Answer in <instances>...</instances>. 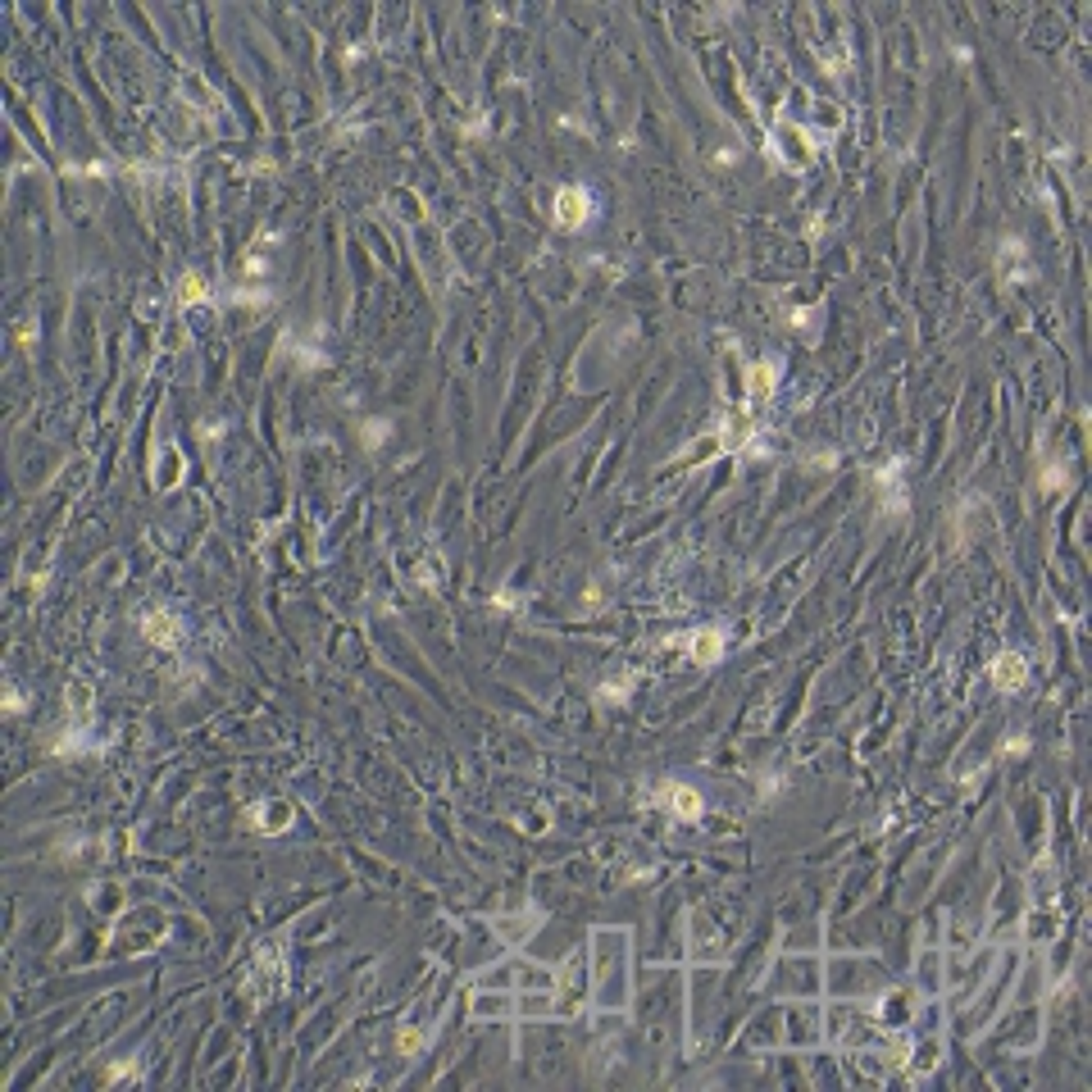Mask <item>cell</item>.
Wrapping results in <instances>:
<instances>
[{
  "label": "cell",
  "instance_id": "8992f818",
  "mask_svg": "<svg viewBox=\"0 0 1092 1092\" xmlns=\"http://www.w3.org/2000/svg\"><path fill=\"white\" fill-rule=\"evenodd\" d=\"M665 796H670V811L679 815V820H701V811H706V801H701V792L697 787H688V783H670L665 787Z\"/></svg>",
  "mask_w": 1092,
  "mask_h": 1092
},
{
  "label": "cell",
  "instance_id": "7c38bea8",
  "mask_svg": "<svg viewBox=\"0 0 1092 1092\" xmlns=\"http://www.w3.org/2000/svg\"><path fill=\"white\" fill-rule=\"evenodd\" d=\"M419 1043H423V1034H419V1029H405V1034L396 1038V1047H401L405 1056H410V1052H419Z\"/></svg>",
  "mask_w": 1092,
  "mask_h": 1092
},
{
  "label": "cell",
  "instance_id": "9c48e42d",
  "mask_svg": "<svg viewBox=\"0 0 1092 1092\" xmlns=\"http://www.w3.org/2000/svg\"><path fill=\"white\" fill-rule=\"evenodd\" d=\"M178 297H182V306H205V301H209V287H205L200 273H187V278L178 282Z\"/></svg>",
  "mask_w": 1092,
  "mask_h": 1092
},
{
  "label": "cell",
  "instance_id": "4fadbf2b",
  "mask_svg": "<svg viewBox=\"0 0 1092 1092\" xmlns=\"http://www.w3.org/2000/svg\"><path fill=\"white\" fill-rule=\"evenodd\" d=\"M1025 751H1029V738H1010L1006 742V756H1025Z\"/></svg>",
  "mask_w": 1092,
  "mask_h": 1092
},
{
  "label": "cell",
  "instance_id": "277c9868",
  "mask_svg": "<svg viewBox=\"0 0 1092 1092\" xmlns=\"http://www.w3.org/2000/svg\"><path fill=\"white\" fill-rule=\"evenodd\" d=\"M683 646L692 651V661H697V665H715L719 655H724V633H719V628H697V633L683 637Z\"/></svg>",
  "mask_w": 1092,
  "mask_h": 1092
},
{
  "label": "cell",
  "instance_id": "ba28073f",
  "mask_svg": "<svg viewBox=\"0 0 1092 1092\" xmlns=\"http://www.w3.org/2000/svg\"><path fill=\"white\" fill-rule=\"evenodd\" d=\"M246 824H255V829H269V833H278V829H287V824H291V811L282 806V801H269V806H255V811H246Z\"/></svg>",
  "mask_w": 1092,
  "mask_h": 1092
},
{
  "label": "cell",
  "instance_id": "6da1fadb",
  "mask_svg": "<svg viewBox=\"0 0 1092 1092\" xmlns=\"http://www.w3.org/2000/svg\"><path fill=\"white\" fill-rule=\"evenodd\" d=\"M588 214H592V196L582 191V187H560V191H555V224H560V228L588 224Z\"/></svg>",
  "mask_w": 1092,
  "mask_h": 1092
},
{
  "label": "cell",
  "instance_id": "5b68a950",
  "mask_svg": "<svg viewBox=\"0 0 1092 1092\" xmlns=\"http://www.w3.org/2000/svg\"><path fill=\"white\" fill-rule=\"evenodd\" d=\"M747 437H756L747 410H733V414L719 423V447H724V451H742V447H747Z\"/></svg>",
  "mask_w": 1092,
  "mask_h": 1092
},
{
  "label": "cell",
  "instance_id": "7a4b0ae2",
  "mask_svg": "<svg viewBox=\"0 0 1092 1092\" xmlns=\"http://www.w3.org/2000/svg\"><path fill=\"white\" fill-rule=\"evenodd\" d=\"M1025 679H1029V665H1025V655H1019V651H1001L997 661H992V683L1001 692H1019V688H1025Z\"/></svg>",
  "mask_w": 1092,
  "mask_h": 1092
},
{
  "label": "cell",
  "instance_id": "9a60e30c",
  "mask_svg": "<svg viewBox=\"0 0 1092 1092\" xmlns=\"http://www.w3.org/2000/svg\"><path fill=\"white\" fill-rule=\"evenodd\" d=\"M132 1070H137V1065H132V1061H128V1065H114V1070H110V1079H128V1074H132Z\"/></svg>",
  "mask_w": 1092,
  "mask_h": 1092
},
{
  "label": "cell",
  "instance_id": "52a82bcc",
  "mask_svg": "<svg viewBox=\"0 0 1092 1092\" xmlns=\"http://www.w3.org/2000/svg\"><path fill=\"white\" fill-rule=\"evenodd\" d=\"M774 383H778V360H756L751 369H747V392L760 401V396H769L774 392Z\"/></svg>",
  "mask_w": 1092,
  "mask_h": 1092
},
{
  "label": "cell",
  "instance_id": "8fae6325",
  "mask_svg": "<svg viewBox=\"0 0 1092 1092\" xmlns=\"http://www.w3.org/2000/svg\"><path fill=\"white\" fill-rule=\"evenodd\" d=\"M628 683H633V679H619V683H606V688H601V697H606V701H624V697H628Z\"/></svg>",
  "mask_w": 1092,
  "mask_h": 1092
},
{
  "label": "cell",
  "instance_id": "30bf717a",
  "mask_svg": "<svg viewBox=\"0 0 1092 1092\" xmlns=\"http://www.w3.org/2000/svg\"><path fill=\"white\" fill-rule=\"evenodd\" d=\"M1065 483H1070V478H1065L1061 465H1047V469H1043V492H1061Z\"/></svg>",
  "mask_w": 1092,
  "mask_h": 1092
},
{
  "label": "cell",
  "instance_id": "3957f363",
  "mask_svg": "<svg viewBox=\"0 0 1092 1092\" xmlns=\"http://www.w3.org/2000/svg\"><path fill=\"white\" fill-rule=\"evenodd\" d=\"M141 633H146V642H155V646H178L182 642V619H173L169 610H151L141 619Z\"/></svg>",
  "mask_w": 1092,
  "mask_h": 1092
},
{
  "label": "cell",
  "instance_id": "5bb4252c",
  "mask_svg": "<svg viewBox=\"0 0 1092 1092\" xmlns=\"http://www.w3.org/2000/svg\"><path fill=\"white\" fill-rule=\"evenodd\" d=\"M496 606H501V610H515L519 597H515V592H496Z\"/></svg>",
  "mask_w": 1092,
  "mask_h": 1092
}]
</instances>
